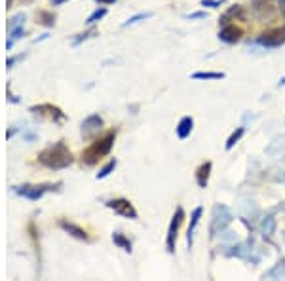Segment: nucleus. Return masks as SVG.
Segmentation results:
<instances>
[{
	"label": "nucleus",
	"mask_w": 285,
	"mask_h": 281,
	"mask_svg": "<svg viewBox=\"0 0 285 281\" xmlns=\"http://www.w3.org/2000/svg\"><path fill=\"white\" fill-rule=\"evenodd\" d=\"M38 161L48 169H65L73 163V154L65 143L59 140L52 147L44 148L38 154Z\"/></svg>",
	"instance_id": "1"
},
{
	"label": "nucleus",
	"mask_w": 285,
	"mask_h": 281,
	"mask_svg": "<svg viewBox=\"0 0 285 281\" xmlns=\"http://www.w3.org/2000/svg\"><path fill=\"white\" fill-rule=\"evenodd\" d=\"M114 139H116V131H108V133H105L103 137L93 140L92 145L82 152V163H86V166H95L101 158H105V156L113 150Z\"/></svg>",
	"instance_id": "2"
},
{
	"label": "nucleus",
	"mask_w": 285,
	"mask_h": 281,
	"mask_svg": "<svg viewBox=\"0 0 285 281\" xmlns=\"http://www.w3.org/2000/svg\"><path fill=\"white\" fill-rule=\"evenodd\" d=\"M234 215L226 205H215L213 207V221H211V238L219 236L221 232H225L228 224L232 222Z\"/></svg>",
	"instance_id": "3"
},
{
	"label": "nucleus",
	"mask_w": 285,
	"mask_h": 281,
	"mask_svg": "<svg viewBox=\"0 0 285 281\" xmlns=\"http://www.w3.org/2000/svg\"><path fill=\"white\" fill-rule=\"evenodd\" d=\"M57 186H61L59 182L57 184H50V182H44V184H23V186L15 188V192L19 196H23V198H27V200L38 201L48 190H55Z\"/></svg>",
	"instance_id": "4"
},
{
	"label": "nucleus",
	"mask_w": 285,
	"mask_h": 281,
	"mask_svg": "<svg viewBox=\"0 0 285 281\" xmlns=\"http://www.w3.org/2000/svg\"><path fill=\"white\" fill-rule=\"evenodd\" d=\"M251 8L260 21H270L278 14L279 6L276 4V0H251Z\"/></svg>",
	"instance_id": "5"
},
{
	"label": "nucleus",
	"mask_w": 285,
	"mask_h": 281,
	"mask_svg": "<svg viewBox=\"0 0 285 281\" xmlns=\"http://www.w3.org/2000/svg\"><path fill=\"white\" fill-rule=\"evenodd\" d=\"M106 207L113 209L114 213L120 217H126V219H137V211L133 207V203L126 198H114V200L106 201Z\"/></svg>",
	"instance_id": "6"
},
{
	"label": "nucleus",
	"mask_w": 285,
	"mask_h": 281,
	"mask_svg": "<svg viewBox=\"0 0 285 281\" xmlns=\"http://www.w3.org/2000/svg\"><path fill=\"white\" fill-rule=\"evenodd\" d=\"M183 221H185V211H183V207H179L177 211H175V215H173L171 222H169V228H167V240H166V247L169 253H173L175 251V240H177V232H179L181 224H183Z\"/></svg>",
	"instance_id": "7"
},
{
	"label": "nucleus",
	"mask_w": 285,
	"mask_h": 281,
	"mask_svg": "<svg viewBox=\"0 0 285 281\" xmlns=\"http://www.w3.org/2000/svg\"><path fill=\"white\" fill-rule=\"evenodd\" d=\"M29 110H31L33 114H36V116L48 118V120H52V122H63V120H65V112H63L59 107H55V105H50V103H44V105H36V107H31Z\"/></svg>",
	"instance_id": "8"
},
{
	"label": "nucleus",
	"mask_w": 285,
	"mask_h": 281,
	"mask_svg": "<svg viewBox=\"0 0 285 281\" xmlns=\"http://www.w3.org/2000/svg\"><path fill=\"white\" fill-rule=\"evenodd\" d=\"M260 46L265 48H279L281 44H285V29H272V31H266L257 38Z\"/></svg>",
	"instance_id": "9"
},
{
	"label": "nucleus",
	"mask_w": 285,
	"mask_h": 281,
	"mask_svg": "<svg viewBox=\"0 0 285 281\" xmlns=\"http://www.w3.org/2000/svg\"><path fill=\"white\" fill-rule=\"evenodd\" d=\"M101 129H103V118L99 114H92V116H87L86 120L82 122V137L84 139L97 137L101 133Z\"/></svg>",
	"instance_id": "10"
},
{
	"label": "nucleus",
	"mask_w": 285,
	"mask_h": 281,
	"mask_svg": "<svg viewBox=\"0 0 285 281\" xmlns=\"http://www.w3.org/2000/svg\"><path fill=\"white\" fill-rule=\"evenodd\" d=\"M242 36H244V31L239 27H236V25H225L219 33V38L223 42H226V44H236Z\"/></svg>",
	"instance_id": "11"
},
{
	"label": "nucleus",
	"mask_w": 285,
	"mask_h": 281,
	"mask_svg": "<svg viewBox=\"0 0 285 281\" xmlns=\"http://www.w3.org/2000/svg\"><path fill=\"white\" fill-rule=\"evenodd\" d=\"M59 226L65 230L67 234H71L73 238H76V240L80 241H90V236H87V232L84 230V228H80L76 226L74 222H69V221H61L59 222Z\"/></svg>",
	"instance_id": "12"
},
{
	"label": "nucleus",
	"mask_w": 285,
	"mask_h": 281,
	"mask_svg": "<svg viewBox=\"0 0 285 281\" xmlns=\"http://www.w3.org/2000/svg\"><path fill=\"white\" fill-rule=\"evenodd\" d=\"M246 21V12H244V8L242 6H232L228 12H226L223 17H221V23L223 25H230V21Z\"/></svg>",
	"instance_id": "13"
},
{
	"label": "nucleus",
	"mask_w": 285,
	"mask_h": 281,
	"mask_svg": "<svg viewBox=\"0 0 285 281\" xmlns=\"http://www.w3.org/2000/svg\"><path fill=\"white\" fill-rule=\"evenodd\" d=\"M209 173H211V161H206V163H202V166L198 168V171H196V181H198L200 188H206L207 186Z\"/></svg>",
	"instance_id": "14"
},
{
	"label": "nucleus",
	"mask_w": 285,
	"mask_h": 281,
	"mask_svg": "<svg viewBox=\"0 0 285 281\" xmlns=\"http://www.w3.org/2000/svg\"><path fill=\"white\" fill-rule=\"evenodd\" d=\"M192 127H194V120L190 116L181 118L179 126H177V137H179V139H186L188 135L192 133Z\"/></svg>",
	"instance_id": "15"
},
{
	"label": "nucleus",
	"mask_w": 285,
	"mask_h": 281,
	"mask_svg": "<svg viewBox=\"0 0 285 281\" xmlns=\"http://www.w3.org/2000/svg\"><path fill=\"white\" fill-rule=\"evenodd\" d=\"M202 213H204V209L202 207H196L192 211V217H190V226H188V245L192 247V240H194V230L198 226L200 219H202Z\"/></svg>",
	"instance_id": "16"
},
{
	"label": "nucleus",
	"mask_w": 285,
	"mask_h": 281,
	"mask_svg": "<svg viewBox=\"0 0 285 281\" xmlns=\"http://www.w3.org/2000/svg\"><path fill=\"white\" fill-rule=\"evenodd\" d=\"M260 232L265 236H274V232H276V219H274L272 215H268L266 219H262V222H260Z\"/></svg>",
	"instance_id": "17"
},
{
	"label": "nucleus",
	"mask_w": 285,
	"mask_h": 281,
	"mask_svg": "<svg viewBox=\"0 0 285 281\" xmlns=\"http://www.w3.org/2000/svg\"><path fill=\"white\" fill-rule=\"evenodd\" d=\"M36 23L44 27H53L55 25V14L53 12H38L36 14Z\"/></svg>",
	"instance_id": "18"
},
{
	"label": "nucleus",
	"mask_w": 285,
	"mask_h": 281,
	"mask_svg": "<svg viewBox=\"0 0 285 281\" xmlns=\"http://www.w3.org/2000/svg\"><path fill=\"white\" fill-rule=\"evenodd\" d=\"M113 241L116 243V245H118L120 249H124V251H127V253L131 251V241L127 240V238H126L124 234H122V232H114V234H113Z\"/></svg>",
	"instance_id": "19"
},
{
	"label": "nucleus",
	"mask_w": 285,
	"mask_h": 281,
	"mask_svg": "<svg viewBox=\"0 0 285 281\" xmlns=\"http://www.w3.org/2000/svg\"><path fill=\"white\" fill-rule=\"evenodd\" d=\"M194 80H221L225 78V73H194Z\"/></svg>",
	"instance_id": "20"
},
{
	"label": "nucleus",
	"mask_w": 285,
	"mask_h": 281,
	"mask_svg": "<svg viewBox=\"0 0 285 281\" xmlns=\"http://www.w3.org/2000/svg\"><path fill=\"white\" fill-rule=\"evenodd\" d=\"M244 127H236V131H234L230 137H228V140H226V150H232L234 147H236V143H238L242 137H244Z\"/></svg>",
	"instance_id": "21"
},
{
	"label": "nucleus",
	"mask_w": 285,
	"mask_h": 281,
	"mask_svg": "<svg viewBox=\"0 0 285 281\" xmlns=\"http://www.w3.org/2000/svg\"><path fill=\"white\" fill-rule=\"evenodd\" d=\"M23 23H25V14L13 15L12 19L8 21V31H12V29H17V27H23Z\"/></svg>",
	"instance_id": "22"
},
{
	"label": "nucleus",
	"mask_w": 285,
	"mask_h": 281,
	"mask_svg": "<svg viewBox=\"0 0 285 281\" xmlns=\"http://www.w3.org/2000/svg\"><path fill=\"white\" fill-rule=\"evenodd\" d=\"M105 15H106V8H99V10H95V12H93L90 17H87L86 23H87V25H93V23H97V21L103 19Z\"/></svg>",
	"instance_id": "23"
},
{
	"label": "nucleus",
	"mask_w": 285,
	"mask_h": 281,
	"mask_svg": "<svg viewBox=\"0 0 285 281\" xmlns=\"http://www.w3.org/2000/svg\"><path fill=\"white\" fill-rule=\"evenodd\" d=\"M114 168H116V160H111L106 166H103V169L97 173V179H105V177H108V175L114 171Z\"/></svg>",
	"instance_id": "24"
},
{
	"label": "nucleus",
	"mask_w": 285,
	"mask_h": 281,
	"mask_svg": "<svg viewBox=\"0 0 285 281\" xmlns=\"http://www.w3.org/2000/svg\"><path fill=\"white\" fill-rule=\"evenodd\" d=\"M265 277H285V262H279L274 270H270L268 274H265Z\"/></svg>",
	"instance_id": "25"
},
{
	"label": "nucleus",
	"mask_w": 285,
	"mask_h": 281,
	"mask_svg": "<svg viewBox=\"0 0 285 281\" xmlns=\"http://www.w3.org/2000/svg\"><path fill=\"white\" fill-rule=\"evenodd\" d=\"M148 17H152V14L150 12H146V14H137L133 15V17H129V19L124 23V27H129V25H135V23H139L141 19H148Z\"/></svg>",
	"instance_id": "26"
},
{
	"label": "nucleus",
	"mask_w": 285,
	"mask_h": 281,
	"mask_svg": "<svg viewBox=\"0 0 285 281\" xmlns=\"http://www.w3.org/2000/svg\"><path fill=\"white\" fill-rule=\"evenodd\" d=\"M223 4V0H202V6H209V8H219Z\"/></svg>",
	"instance_id": "27"
},
{
	"label": "nucleus",
	"mask_w": 285,
	"mask_h": 281,
	"mask_svg": "<svg viewBox=\"0 0 285 281\" xmlns=\"http://www.w3.org/2000/svg\"><path fill=\"white\" fill-rule=\"evenodd\" d=\"M90 34H95V31H87V33L80 34V38H76V40H74L73 44H74V46H78V44H80L82 40H86V38H90Z\"/></svg>",
	"instance_id": "28"
},
{
	"label": "nucleus",
	"mask_w": 285,
	"mask_h": 281,
	"mask_svg": "<svg viewBox=\"0 0 285 281\" xmlns=\"http://www.w3.org/2000/svg\"><path fill=\"white\" fill-rule=\"evenodd\" d=\"M186 17H188V19H204V17H206V12H196V14H188Z\"/></svg>",
	"instance_id": "29"
},
{
	"label": "nucleus",
	"mask_w": 285,
	"mask_h": 281,
	"mask_svg": "<svg viewBox=\"0 0 285 281\" xmlns=\"http://www.w3.org/2000/svg\"><path fill=\"white\" fill-rule=\"evenodd\" d=\"M278 6H279V12H281V15L285 17V0H279Z\"/></svg>",
	"instance_id": "30"
},
{
	"label": "nucleus",
	"mask_w": 285,
	"mask_h": 281,
	"mask_svg": "<svg viewBox=\"0 0 285 281\" xmlns=\"http://www.w3.org/2000/svg\"><path fill=\"white\" fill-rule=\"evenodd\" d=\"M65 2H69V0H52L53 6H61V4H65Z\"/></svg>",
	"instance_id": "31"
},
{
	"label": "nucleus",
	"mask_w": 285,
	"mask_h": 281,
	"mask_svg": "<svg viewBox=\"0 0 285 281\" xmlns=\"http://www.w3.org/2000/svg\"><path fill=\"white\" fill-rule=\"evenodd\" d=\"M95 2H99V4H114L116 0H95Z\"/></svg>",
	"instance_id": "32"
},
{
	"label": "nucleus",
	"mask_w": 285,
	"mask_h": 281,
	"mask_svg": "<svg viewBox=\"0 0 285 281\" xmlns=\"http://www.w3.org/2000/svg\"><path fill=\"white\" fill-rule=\"evenodd\" d=\"M12 2L13 0H6V8H12Z\"/></svg>",
	"instance_id": "33"
},
{
	"label": "nucleus",
	"mask_w": 285,
	"mask_h": 281,
	"mask_svg": "<svg viewBox=\"0 0 285 281\" xmlns=\"http://www.w3.org/2000/svg\"><path fill=\"white\" fill-rule=\"evenodd\" d=\"M283 84H285V78H283V80H281V82H279V86H283Z\"/></svg>",
	"instance_id": "34"
},
{
	"label": "nucleus",
	"mask_w": 285,
	"mask_h": 281,
	"mask_svg": "<svg viewBox=\"0 0 285 281\" xmlns=\"http://www.w3.org/2000/svg\"><path fill=\"white\" fill-rule=\"evenodd\" d=\"M21 2H25V4H27V2H33V0H21Z\"/></svg>",
	"instance_id": "35"
},
{
	"label": "nucleus",
	"mask_w": 285,
	"mask_h": 281,
	"mask_svg": "<svg viewBox=\"0 0 285 281\" xmlns=\"http://www.w3.org/2000/svg\"><path fill=\"white\" fill-rule=\"evenodd\" d=\"M281 181H283V184H285V177H283V179H281Z\"/></svg>",
	"instance_id": "36"
}]
</instances>
